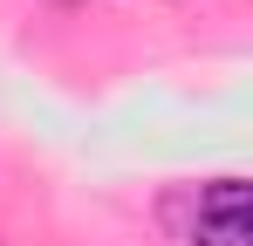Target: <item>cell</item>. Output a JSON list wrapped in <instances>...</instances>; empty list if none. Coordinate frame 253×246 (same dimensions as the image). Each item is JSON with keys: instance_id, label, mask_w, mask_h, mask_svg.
Returning <instances> with one entry per match:
<instances>
[{"instance_id": "obj_1", "label": "cell", "mask_w": 253, "mask_h": 246, "mask_svg": "<svg viewBox=\"0 0 253 246\" xmlns=\"http://www.w3.org/2000/svg\"><path fill=\"white\" fill-rule=\"evenodd\" d=\"M192 246H253V192H247V178H219V185L199 192Z\"/></svg>"}]
</instances>
